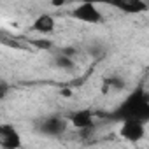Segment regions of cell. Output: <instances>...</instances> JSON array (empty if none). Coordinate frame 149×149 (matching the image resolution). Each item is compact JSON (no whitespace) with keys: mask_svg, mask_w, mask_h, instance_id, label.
Wrapping results in <instances>:
<instances>
[{"mask_svg":"<svg viewBox=\"0 0 149 149\" xmlns=\"http://www.w3.org/2000/svg\"><path fill=\"white\" fill-rule=\"evenodd\" d=\"M114 121H126V119H137L149 123V91L142 86L135 88L128 97L119 104V107L111 114Z\"/></svg>","mask_w":149,"mask_h":149,"instance_id":"6da1fadb","label":"cell"},{"mask_svg":"<svg viewBox=\"0 0 149 149\" xmlns=\"http://www.w3.org/2000/svg\"><path fill=\"white\" fill-rule=\"evenodd\" d=\"M68 16L76 21L88 23V25H102L105 21V16L100 9V4L93 2V0H81V2L74 7Z\"/></svg>","mask_w":149,"mask_h":149,"instance_id":"7a4b0ae2","label":"cell"},{"mask_svg":"<svg viewBox=\"0 0 149 149\" xmlns=\"http://www.w3.org/2000/svg\"><path fill=\"white\" fill-rule=\"evenodd\" d=\"M68 118H63L61 114H51L37 123V132L46 137H60L68 130Z\"/></svg>","mask_w":149,"mask_h":149,"instance_id":"3957f363","label":"cell"},{"mask_svg":"<svg viewBox=\"0 0 149 149\" xmlns=\"http://www.w3.org/2000/svg\"><path fill=\"white\" fill-rule=\"evenodd\" d=\"M93 2L107 7H114L125 14H140L149 9V4L146 0H93Z\"/></svg>","mask_w":149,"mask_h":149,"instance_id":"277c9868","label":"cell"},{"mask_svg":"<svg viewBox=\"0 0 149 149\" xmlns=\"http://www.w3.org/2000/svg\"><path fill=\"white\" fill-rule=\"evenodd\" d=\"M119 135H121L125 140H128V142H139V140L146 135V123H144V121H137V119L121 121Z\"/></svg>","mask_w":149,"mask_h":149,"instance_id":"5b68a950","label":"cell"},{"mask_svg":"<svg viewBox=\"0 0 149 149\" xmlns=\"http://www.w3.org/2000/svg\"><path fill=\"white\" fill-rule=\"evenodd\" d=\"M23 146L21 135L18 132V128H14L9 123H2L0 125V147L4 149H19Z\"/></svg>","mask_w":149,"mask_h":149,"instance_id":"8992f818","label":"cell"},{"mask_svg":"<svg viewBox=\"0 0 149 149\" xmlns=\"http://www.w3.org/2000/svg\"><path fill=\"white\" fill-rule=\"evenodd\" d=\"M70 126H74L76 130H93L95 128V114L90 109H77V111H72L68 116Z\"/></svg>","mask_w":149,"mask_h":149,"instance_id":"52a82bcc","label":"cell"},{"mask_svg":"<svg viewBox=\"0 0 149 149\" xmlns=\"http://www.w3.org/2000/svg\"><path fill=\"white\" fill-rule=\"evenodd\" d=\"M54 28H56V19L47 13L39 14L32 23V30L37 32L39 35H51L54 32Z\"/></svg>","mask_w":149,"mask_h":149,"instance_id":"ba28073f","label":"cell"},{"mask_svg":"<svg viewBox=\"0 0 149 149\" xmlns=\"http://www.w3.org/2000/svg\"><path fill=\"white\" fill-rule=\"evenodd\" d=\"M74 65H76V61H74V58L70 56V54H67V53H63V51H58L56 54H54V58H53V67H56L58 70H72L74 68Z\"/></svg>","mask_w":149,"mask_h":149,"instance_id":"9c48e42d","label":"cell"},{"mask_svg":"<svg viewBox=\"0 0 149 149\" xmlns=\"http://www.w3.org/2000/svg\"><path fill=\"white\" fill-rule=\"evenodd\" d=\"M105 86L112 91H125L126 90V79L119 74H112L105 79Z\"/></svg>","mask_w":149,"mask_h":149,"instance_id":"30bf717a","label":"cell"},{"mask_svg":"<svg viewBox=\"0 0 149 149\" xmlns=\"http://www.w3.org/2000/svg\"><path fill=\"white\" fill-rule=\"evenodd\" d=\"M30 44L33 46V47H37L39 51H49L51 47H53V40H49L47 37H37V39H32L30 40Z\"/></svg>","mask_w":149,"mask_h":149,"instance_id":"8fae6325","label":"cell"},{"mask_svg":"<svg viewBox=\"0 0 149 149\" xmlns=\"http://www.w3.org/2000/svg\"><path fill=\"white\" fill-rule=\"evenodd\" d=\"M7 91H9V84L6 81H2V83H0V98H2V100L7 97Z\"/></svg>","mask_w":149,"mask_h":149,"instance_id":"7c38bea8","label":"cell"},{"mask_svg":"<svg viewBox=\"0 0 149 149\" xmlns=\"http://www.w3.org/2000/svg\"><path fill=\"white\" fill-rule=\"evenodd\" d=\"M67 4V0H51V6L53 7H63Z\"/></svg>","mask_w":149,"mask_h":149,"instance_id":"4fadbf2b","label":"cell"},{"mask_svg":"<svg viewBox=\"0 0 149 149\" xmlns=\"http://www.w3.org/2000/svg\"><path fill=\"white\" fill-rule=\"evenodd\" d=\"M61 95L63 97H72V91L70 90H61Z\"/></svg>","mask_w":149,"mask_h":149,"instance_id":"5bb4252c","label":"cell"}]
</instances>
